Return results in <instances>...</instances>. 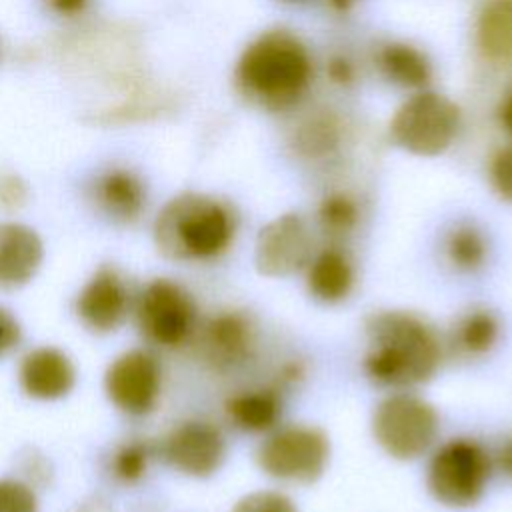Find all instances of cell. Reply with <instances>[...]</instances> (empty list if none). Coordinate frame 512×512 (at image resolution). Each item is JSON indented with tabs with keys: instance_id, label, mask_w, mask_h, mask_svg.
<instances>
[{
	"instance_id": "obj_1",
	"label": "cell",
	"mask_w": 512,
	"mask_h": 512,
	"mask_svg": "<svg viewBox=\"0 0 512 512\" xmlns=\"http://www.w3.org/2000/svg\"><path fill=\"white\" fill-rule=\"evenodd\" d=\"M364 376L390 390H410L434 378L442 364L436 328L410 310H378L364 320Z\"/></svg>"
},
{
	"instance_id": "obj_2",
	"label": "cell",
	"mask_w": 512,
	"mask_h": 512,
	"mask_svg": "<svg viewBox=\"0 0 512 512\" xmlns=\"http://www.w3.org/2000/svg\"><path fill=\"white\" fill-rule=\"evenodd\" d=\"M312 78L314 62L306 44L284 28L258 34L234 66L238 92L270 112L294 108L306 96Z\"/></svg>"
},
{
	"instance_id": "obj_3",
	"label": "cell",
	"mask_w": 512,
	"mask_h": 512,
	"mask_svg": "<svg viewBox=\"0 0 512 512\" xmlns=\"http://www.w3.org/2000/svg\"><path fill=\"white\" fill-rule=\"evenodd\" d=\"M238 234L236 210L208 194L182 192L168 200L154 222L162 256L178 262H206L230 250Z\"/></svg>"
},
{
	"instance_id": "obj_4",
	"label": "cell",
	"mask_w": 512,
	"mask_h": 512,
	"mask_svg": "<svg viewBox=\"0 0 512 512\" xmlns=\"http://www.w3.org/2000/svg\"><path fill=\"white\" fill-rule=\"evenodd\" d=\"M492 470L494 456L480 440L456 436L432 452L426 488L446 508H470L484 496Z\"/></svg>"
},
{
	"instance_id": "obj_5",
	"label": "cell",
	"mask_w": 512,
	"mask_h": 512,
	"mask_svg": "<svg viewBox=\"0 0 512 512\" xmlns=\"http://www.w3.org/2000/svg\"><path fill=\"white\" fill-rule=\"evenodd\" d=\"M440 428L436 408L408 390L384 396L372 412V436L394 460H416L434 444Z\"/></svg>"
},
{
	"instance_id": "obj_6",
	"label": "cell",
	"mask_w": 512,
	"mask_h": 512,
	"mask_svg": "<svg viewBox=\"0 0 512 512\" xmlns=\"http://www.w3.org/2000/svg\"><path fill=\"white\" fill-rule=\"evenodd\" d=\"M460 126V108L450 98L432 90H418L396 108L388 132L404 152L430 158L454 144Z\"/></svg>"
},
{
	"instance_id": "obj_7",
	"label": "cell",
	"mask_w": 512,
	"mask_h": 512,
	"mask_svg": "<svg viewBox=\"0 0 512 512\" xmlns=\"http://www.w3.org/2000/svg\"><path fill=\"white\" fill-rule=\"evenodd\" d=\"M328 434L312 424L276 426L256 448L258 468L282 482L312 484L328 466Z\"/></svg>"
},
{
	"instance_id": "obj_8",
	"label": "cell",
	"mask_w": 512,
	"mask_h": 512,
	"mask_svg": "<svg viewBox=\"0 0 512 512\" xmlns=\"http://www.w3.org/2000/svg\"><path fill=\"white\" fill-rule=\"evenodd\" d=\"M138 324L156 344L182 346L196 328V304L188 290L174 280L156 278L138 298Z\"/></svg>"
},
{
	"instance_id": "obj_9",
	"label": "cell",
	"mask_w": 512,
	"mask_h": 512,
	"mask_svg": "<svg viewBox=\"0 0 512 512\" xmlns=\"http://www.w3.org/2000/svg\"><path fill=\"white\" fill-rule=\"evenodd\" d=\"M314 252V236L306 218L298 212H284L260 228L254 266L262 276L286 278L304 270Z\"/></svg>"
},
{
	"instance_id": "obj_10",
	"label": "cell",
	"mask_w": 512,
	"mask_h": 512,
	"mask_svg": "<svg viewBox=\"0 0 512 512\" xmlns=\"http://www.w3.org/2000/svg\"><path fill=\"white\" fill-rule=\"evenodd\" d=\"M104 386L120 410L146 414L154 408L160 392V366L150 352H124L108 366Z\"/></svg>"
},
{
	"instance_id": "obj_11",
	"label": "cell",
	"mask_w": 512,
	"mask_h": 512,
	"mask_svg": "<svg viewBox=\"0 0 512 512\" xmlns=\"http://www.w3.org/2000/svg\"><path fill=\"white\" fill-rule=\"evenodd\" d=\"M164 458L178 472L194 478L212 476L224 462L222 432L204 420H186L170 430L162 444Z\"/></svg>"
},
{
	"instance_id": "obj_12",
	"label": "cell",
	"mask_w": 512,
	"mask_h": 512,
	"mask_svg": "<svg viewBox=\"0 0 512 512\" xmlns=\"http://www.w3.org/2000/svg\"><path fill=\"white\" fill-rule=\"evenodd\" d=\"M200 350L204 360L220 372L244 366L256 350V326L252 318L240 310L214 314L202 328Z\"/></svg>"
},
{
	"instance_id": "obj_13",
	"label": "cell",
	"mask_w": 512,
	"mask_h": 512,
	"mask_svg": "<svg viewBox=\"0 0 512 512\" xmlns=\"http://www.w3.org/2000/svg\"><path fill=\"white\" fill-rule=\"evenodd\" d=\"M128 292L114 268L102 266L80 290L76 312L86 326L98 332L114 330L126 316Z\"/></svg>"
},
{
	"instance_id": "obj_14",
	"label": "cell",
	"mask_w": 512,
	"mask_h": 512,
	"mask_svg": "<svg viewBox=\"0 0 512 512\" xmlns=\"http://www.w3.org/2000/svg\"><path fill=\"white\" fill-rule=\"evenodd\" d=\"M304 270L308 294L322 304H340L354 290L356 268L340 244L316 250Z\"/></svg>"
},
{
	"instance_id": "obj_15",
	"label": "cell",
	"mask_w": 512,
	"mask_h": 512,
	"mask_svg": "<svg viewBox=\"0 0 512 512\" xmlns=\"http://www.w3.org/2000/svg\"><path fill=\"white\" fill-rule=\"evenodd\" d=\"M74 378V366L68 356L52 346L28 352L20 364V384L32 398H62L72 390Z\"/></svg>"
},
{
	"instance_id": "obj_16",
	"label": "cell",
	"mask_w": 512,
	"mask_h": 512,
	"mask_svg": "<svg viewBox=\"0 0 512 512\" xmlns=\"http://www.w3.org/2000/svg\"><path fill=\"white\" fill-rule=\"evenodd\" d=\"M44 248L38 234L16 222L0 224V288L26 284L42 264Z\"/></svg>"
},
{
	"instance_id": "obj_17",
	"label": "cell",
	"mask_w": 512,
	"mask_h": 512,
	"mask_svg": "<svg viewBox=\"0 0 512 512\" xmlns=\"http://www.w3.org/2000/svg\"><path fill=\"white\" fill-rule=\"evenodd\" d=\"M284 410L282 390L272 386H256L230 394L224 402V412L228 420L244 432L268 434L280 426Z\"/></svg>"
},
{
	"instance_id": "obj_18",
	"label": "cell",
	"mask_w": 512,
	"mask_h": 512,
	"mask_svg": "<svg viewBox=\"0 0 512 512\" xmlns=\"http://www.w3.org/2000/svg\"><path fill=\"white\" fill-rule=\"evenodd\" d=\"M92 194L98 208L116 222L136 220L146 204V188L128 168H108L98 174Z\"/></svg>"
},
{
	"instance_id": "obj_19",
	"label": "cell",
	"mask_w": 512,
	"mask_h": 512,
	"mask_svg": "<svg viewBox=\"0 0 512 512\" xmlns=\"http://www.w3.org/2000/svg\"><path fill=\"white\" fill-rule=\"evenodd\" d=\"M344 128L340 118L330 110L306 114L292 130L290 146L306 162H326L342 146Z\"/></svg>"
},
{
	"instance_id": "obj_20",
	"label": "cell",
	"mask_w": 512,
	"mask_h": 512,
	"mask_svg": "<svg viewBox=\"0 0 512 512\" xmlns=\"http://www.w3.org/2000/svg\"><path fill=\"white\" fill-rule=\"evenodd\" d=\"M478 52L492 64H512V0H484L474 26Z\"/></svg>"
},
{
	"instance_id": "obj_21",
	"label": "cell",
	"mask_w": 512,
	"mask_h": 512,
	"mask_svg": "<svg viewBox=\"0 0 512 512\" xmlns=\"http://www.w3.org/2000/svg\"><path fill=\"white\" fill-rule=\"evenodd\" d=\"M498 338L500 318L496 316V312L484 306H474L454 320L448 346L456 356L474 360L490 354Z\"/></svg>"
},
{
	"instance_id": "obj_22",
	"label": "cell",
	"mask_w": 512,
	"mask_h": 512,
	"mask_svg": "<svg viewBox=\"0 0 512 512\" xmlns=\"http://www.w3.org/2000/svg\"><path fill=\"white\" fill-rule=\"evenodd\" d=\"M380 74L394 86L406 90H426L432 80L428 56L408 42H388L376 54Z\"/></svg>"
},
{
	"instance_id": "obj_23",
	"label": "cell",
	"mask_w": 512,
	"mask_h": 512,
	"mask_svg": "<svg viewBox=\"0 0 512 512\" xmlns=\"http://www.w3.org/2000/svg\"><path fill=\"white\" fill-rule=\"evenodd\" d=\"M488 254L490 244L484 230L470 220L452 224L442 238V258L458 274L482 270Z\"/></svg>"
},
{
	"instance_id": "obj_24",
	"label": "cell",
	"mask_w": 512,
	"mask_h": 512,
	"mask_svg": "<svg viewBox=\"0 0 512 512\" xmlns=\"http://www.w3.org/2000/svg\"><path fill=\"white\" fill-rule=\"evenodd\" d=\"M360 224V204L358 200L344 192L334 190L322 196L316 208V226L330 244H340L356 232Z\"/></svg>"
},
{
	"instance_id": "obj_25",
	"label": "cell",
	"mask_w": 512,
	"mask_h": 512,
	"mask_svg": "<svg viewBox=\"0 0 512 512\" xmlns=\"http://www.w3.org/2000/svg\"><path fill=\"white\" fill-rule=\"evenodd\" d=\"M230 512H298V506L280 490H254L242 496Z\"/></svg>"
},
{
	"instance_id": "obj_26",
	"label": "cell",
	"mask_w": 512,
	"mask_h": 512,
	"mask_svg": "<svg viewBox=\"0 0 512 512\" xmlns=\"http://www.w3.org/2000/svg\"><path fill=\"white\" fill-rule=\"evenodd\" d=\"M488 180L496 196L512 204V142L496 150L490 158Z\"/></svg>"
},
{
	"instance_id": "obj_27",
	"label": "cell",
	"mask_w": 512,
	"mask_h": 512,
	"mask_svg": "<svg viewBox=\"0 0 512 512\" xmlns=\"http://www.w3.org/2000/svg\"><path fill=\"white\" fill-rule=\"evenodd\" d=\"M146 462H148V448L140 442H132L122 446L112 462L114 474L124 480V482H134L142 478L146 472Z\"/></svg>"
},
{
	"instance_id": "obj_28",
	"label": "cell",
	"mask_w": 512,
	"mask_h": 512,
	"mask_svg": "<svg viewBox=\"0 0 512 512\" xmlns=\"http://www.w3.org/2000/svg\"><path fill=\"white\" fill-rule=\"evenodd\" d=\"M0 512H38L32 488L18 480H0Z\"/></svg>"
},
{
	"instance_id": "obj_29",
	"label": "cell",
	"mask_w": 512,
	"mask_h": 512,
	"mask_svg": "<svg viewBox=\"0 0 512 512\" xmlns=\"http://www.w3.org/2000/svg\"><path fill=\"white\" fill-rule=\"evenodd\" d=\"M326 74L336 86H350L356 78L354 62L344 54H332L326 62Z\"/></svg>"
},
{
	"instance_id": "obj_30",
	"label": "cell",
	"mask_w": 512,
	"mask_h": 512,
	"mask_svg": "<svg viewBox=\"0 0 512 512\" xmlns=\"http://www.w3.org/2000/svg\"><path fill=\"white\" fill-rule=\"evenodd\" d=\"M18 340H20L18 320L12 316V312L0 306V356L12 350L18 344Z\"/></svg>"
},
{
	"instance_id": "obj_31",
	"label": "cell",
	"mask_w": 512,
	"mask_h": 512,
	"mask_svg": "<svg viewBox=\"0 0 512 512\" xmlns=\"http://www.w3.org/2000/svg\"><path fill=\"white\" fill-rule=\"evenodd\" d=\"M26 188L16 176H6L0 180V206L2 208H16L24 202Z\"/></svg>"
},
{
	"instance_id": "obj_32",
	"label": "cell",
	"mask_w": 512,
	"mask_h": 512,
	"mask_svg": "<svg viewBox=\"0 0 512 512\" xmlns=\"http://www.w3.org/2000/svg\"><path fill=\"white\" fill-rule=\"evenodd\" d=\"M304 364L298 362V360H290V362H284L280 368H278V374H276V386L282 390V388H290V386H296L302 378H304Z\"/></svg>"
},
{
	"instance_id": "obj_33",
	"label": "cell",
	"mask_w": 512,
	"mask_h": 512,
	"mask_svg": "<svg viewBox=\"0 0 512 512\" xmlns=\"http://www.w3.org/2000/svg\"><path fill=\"white\" fill-rule=\"evenodd\" d=\"M44 2L50 12L62 16V18L80 16L90 4V0H44Z\"/></svg>"
},
{
	"instance_id": "obj_34",
	"label": "cell",
	"mask_w": 512,
	"mask_h": 512,
	"mask_svg": "<svg viewBox=\"0 0 512 512\" xmlns=\"http://www.w3.org/2000/svg\"><path fill=\"white\" fill-rule=\"evenodd\" d=\"M498 122L500 126L512 136V84L502 94V100L498 104Z\"/></svg>"
},
{
	"instance_id": "obj_35",
	"label": "cell",
	"mask_w": 512,
	"mask_h": 512,
	"mask_svg": "<svg viewBox=\"0 0 512 512\" xmlns=\"http://www.w3.org/2000/svg\"><path fill=\"white\" fill-rule=\"evenodd\" d=\"M494 464L508 476L512 478V434L500 444L496 456H494Z\"/></svg>"
},
{
	"instance_id": "obj_36",
	"label": "cell",
	"mask_w": 512,
	"mask_h": 512,
	"mask_svg": "<svg viewBox=\"0 0 512 512\" xmlns=\"http://www.w3.org/2000/svg\"><path fill=\"white\" fill-rule=\"evenodd\" d=\"M336 10H346V8H350L356 0H328Z\"/></svg>"
},
{
	"instance_id": "obj_37",
	"label": "cell",
	"mask_w": 512,
	"mask_h": 512,
	"mask_svg": "<svg viewBox=\"0 0 512 512\" xmlns=\"http://www.w3.org/2000/svg\"><path fill=\"white\" fill-rule=\"evenodd\" d=\"M284 2H302V0H284Z\"/></svg>"
}]
</instances>
